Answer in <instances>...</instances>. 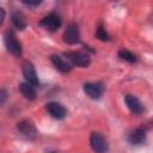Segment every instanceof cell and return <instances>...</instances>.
Here are the masks:
<instances>
[{
    "label": "cell",
    "instance_id": "6da1fadb",
    "mask_svg": "<svg viewBox=\"0 0 153 153\" xmlns=\"http://www.w3.org/2000/svg\"><path fill=\"white\" fill-rule=\"evenodd\" d=\"M5 45L12 55H14V56H20L22 55V51H23L22 44H20L16 33L12 30L7 31L6 35H5Z\"/></svg>",
    "mask_w": 153,
    "mask_h": 153
},
{
    "label": "cell",
    "instance_id": "7a4b0ae2",
    "mask_svg": "<svg viewBox=\"0 0 153 153\" xmlns=\"http://www.w3.org/2000/svg\"><path fill=\"white\" fill-rule=\"evenodd\" d=\"M17 130L19 131V134L22 136H24L25 139H35L37 136V129L35 127V124L29 121V120H23L17 124Z\"/></svg>",
    "mask_w": 153,
    "mask_h": 153
},
{
    "label": "cell",
    "instance_id": "3957f363",
    "mask_svg": "<svg viewBox=\"0 0 153 153\" xmlns=\"http://www.w3.org/2000/svg\"><path fill=\"white\" fill-rule=\"evenodd\" d=\"M61 23H62L61 17L57 13H49L48 16L42 18L38 24H39V26H42L49 31H55L61 26Z\"/></svg>",
    "mask_w": 153,
    "mask_h": 153
},
{
    "label": "cell",
    "instance_id": "277c9868",
    "mask_svg": "<svg viewBox=\"0 0 153 153\" xmlns=\"http://www.w3.org/2000/svg\"><path fill=\"white\" fill-rule=\"evenodd\" d=\"M65 56L74 66H78V67H87L91 63L90 56L80 51H68V53H65Z\"/></svg>",
    "mask_w": 153,
    "mask_h": 153
},
{
    "label": "cell",
    "instance_id": "5b68a950",
    "mask_svg": "<svg viewBox=\"0 0 153 153\" xmlns=\"http://www.w3.org/2000/svg\"><path fill=\"white\" fill-rule=\"evenodd\" d=\"M90 145L96 153H105L109 148L106 140L100 133H92L90 136Z\"/></svg>",
    "mask_w": 153,
    "mask_h": 153
},
{
    "label": "cell",
    "instance_id": "8992f818",
    "mask_svg": "<svg viewBox=\"0 0 153 153\" xmlns=\"http://www.w3.org/2000/svg\"><path fill=\"white\" fill-rule=\"evenodd\" d=\"M63 41L68 44H75L80 42V32H79V27L76 24L71 23L65 32H63Z\"/></svg>",
    "mask_w": 153,
    "mask_h": 153
},
{
    "label": "cell",
    "instance_id": "52a82bcc",
    "mask_svg": "<svg viewBox=\"0 0 153 153\" xmlns=\"http://www.w3.org/2000/svg\"><path fill=\"white\" fill-rule=\"evenodd\" d=\"M84 92L92 99H98L104 92V87L100 82H86L84 84Z\"/></svg>",
    "mask_w": 153,
    "mask_h": 153
},
{
    "label": "cell",
    "instance_id": "ba28073f",
    "mask_svg": "<svg viewBox=\"0 0 153 153\" xmlns=\"http://www.w3.org/2000/svg\"><path fill=\"white\" fill-rule=\"evenodd\" d=\"M47 111L50 114L51 117L56 118V120H62L66 117V109L60 104V103H56V102H51V103H48L47 106H45Z\"/></svg>",
    "mask_w": 153,
    "mask_h": 153
},
{
    "label": "cell",
    "instance_id": "9c48e42d",
    "mask_svg": "<svg viewBox=\"0 0 153 153\" xmlns=\"http://www.w3.org/2000/svg\"><path fill=\"white\" fill-rule=\"evenodd\" d=\"M23 75L26 80V82H29L30 85L32 86H37L38 85V78H37V74H36V71L32 66V63L30 62H26L23 67Z\"/></svg>",
    "mask_w": 153,
    "mask_h": 153
},
{
    "label": "cell",
    "instance_id": "30bf717a",
    "mask_svg": "<svg viewBox=\"0 0 153 153\" xmlns=\"http://www.w3.org/2000/svg\"><path fill=\"white\" fill-rule=\"evenodd\" d=\"M124 100H126V104H127L128 109H129L133 114L139 115V114H141V112L143 111V105L141 104V102H140L135 96H133V94H127V96L124 97Z\"/></svg>",
    "mask_w": 153,
    "mask_h": 153
},
{
    "label": "cell",
    "instance_id": "8fae6325",
    "mask_svg": "<svg viewBox=\"0 0 153 153\" xmlns=\"http://www.w3.org/2000/svg\"><path fill=\"white\" fill-rule=\"evenodd\" d=\"M146 140V130L143 128H136L128 135V141L131 145H141Z\"/></svg>",
    "mask_w": 153,
    "mask_h": 153
},
{
    "label": "cell",
    "instance_id": "7c38bea8",
    "mask_svg": "<svg viewBox=\"0 0 153 153\" xmlns=\"http://www.w3.org/2000/svg\"><path fill=\"white\" fill-rule=\"evenodd\" d=\"M50 60H51L53 65L55 66V68L57 71H60L61 73L66 74V73H69L71 72V65L67 61H65L61 56H59V55H51Z\"/></svg>",
    "mask_w": 153,
    "mask_h": 153
},
{
    "label": "cell",
    "instance_id": "4fadbf2b",
    "mask_svg": "<svg viewBox=\"0 0 153 153\" xmlns=\"http://www.w3.org/2000/svg\"><path fill=\"white\" fill-rule=\"evenodd\" d=\"M19 91L22 92V94L29 99V100H33L36 98V91H35V86L30 85L29 82H22L19 85Z\"/></svg>",
    "mask_w": 153,
    "mask_h": 153
},
{
    "label": "cell",
    "instance_id": "5bb4252c",
    "mask_svg": "<svg viewBox=\"0 0 153 153\" xmlns=\"http://www.w3.org/2000/svg\"><path fill=\"white\" fill-rule=\"evenodd\" d=\"M12 23L13 25L19 29V30H24L25 26H26V22H25V18L24 16L20 13V12H14L12 13Z\"/></svg>",
    "mask_w": 153,
    "mask_h": 153
},
{
    "label": "cell",
    "instance_id": "9a60e30c",
    "mask_svg": "<svg viewBox=\"0 0 153 153\" xmlns=\"http://www.w3.org/2000/svg\"><path fill=\"white\" fill-rule=\"evenodd\" d=\"M118 56H120L122 60L127 61V62H130V63H134V62H136V56H135L133 53H130L129 50H126V49H121V50L118 51Z\"/></svg>",
    "mask_w": 153,
    "mask_h": 153
},
{
    "label": "cell",
    "instance_id": "2e32d148",
    "mask_svg": "<svg viewBox=\"0 0 153 153\" xmlns=\"http://www.w3.org/2000/svg\"><path fill=\"white\" fill-rule=\"evenodd\" d=\"M96 36H97V38L100 39V41H109V38H110L109 35H108V32H106V30H105L102 25H99V26L97 27Z\"/></svg>",
    "mask_w": 153,
    "mask_h": 153
},
{
    "label": "cell",
    "instance_id": "e0dca14e",
    "mask_svg": "<svg viewBox=\"0 0 153 153\" xmlns=\"http://www.w3.org/2000/svg\"><path fill=\"white\" fill-rule=\"evenodd\" d=\"M25 5H27V6H38L42 1H23Z\"/></svg>",
    "mask_w": 153,
    "mask_h": 153
},
{
    "label": "cell",
    "instance_id": "ac0fdd59",
    "mask_svg": "<svg viewBox=\"0 0 153 153\" xmlns=\"http://www.w3.org/2000/svg\"><path fill=\"white\" fill-rule=\"evenodd\" d=\"M49 153H55V152H49Z\"/></svg>",
    "mask_w": 153,
    "mask_h": 153
}]
</instances>
